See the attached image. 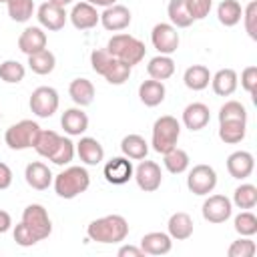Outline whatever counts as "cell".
<instances>
[{
    "instance_id": "1",
    "label": "cell",
    "mask_w": 257,
    "mask_h": 257,
    "mask_svg": "<svg viewBox=\"0 0 257 257\" xmlns=\"http://www.w3.org/2000/svg\"><path fill=\"white\" fill-rule=\"evenodd\" d=\"M86 235L96 243H120L128 235V223L122 215H104L88 223Z\"/></svg>"
},
{
    "instance_id": "2",
    "label": "cell",
    "mask_w": 257,
    "mask_h": 257,
    "mask_svg": "<svg viewBox=\"0 0 257 257\" xmlns=\"http://www.w3.org/2000/svg\"><path fill=\"white\" fill-rule=\"evenodd\" d=\"M90 187V175L84 167H68L54 177V191L60 199H74Z\"/></svg>"
},
{
    "instance_id": "3",
    "label": "cell",
    "mask_w": 257,
    "mask_h": 257,
    "mask_svg": "<svg viewBox=\"0 0 257 257\" xmlns=\"http://www.w3.org/2000/svg\"><path fill=\"white\" fill-rule=\"evenodd\" d=\"M106 50H108L110 56H114V58L126 62L128 66L139 64V62L145 58V52H147L145 44H143L139 38L131 36V34H114V36L108 40Z\"/></svg>"
},
{
    "instance_id": "4",
    "label": "cell",
    "mask_w": 257,
    "mask_h": 257,
    "mask_svg": "<svg viewBox=\"0 0 257 257\" xmlns=\"http://www.w3.org/2000/svg\"><path fill=\"white\" fill-rule=\"evenodd\" d=\"M179 137H181V122L171 116V114H165V116H159L153 124V139H151V145L157 153L165 155L167 151L175 149L177 143H179Z\"/></svg>"
},
{
    "instance_id": "5",
    "label": "cell",
    "mask_w": 257,
    "mask_h": 257,
    "mask_svg": "<svg viewBox=\"0 0 257 257\" xmlns=\"http://www.w3.org/2000/svg\"><path fill=\"white\" fill-rule=\"evenodd\" d=\"M38 133H40L38 122L30 120V118H24V120L14 122L12 126L6 128L4 141L12 151H24V149H32L34 147Z\"/></svg>"
},
{
    "instance_id": "6",
    "label": "cell",
    "mask_w": 257,
    "mask_h": 257,
    "mask_svg": "<svg viewBox=\"0 0 257 257\" xmlns=\"http://www.w3.org/2000/svg\"><path fill=\"white\" fill-rule=\"evenodd\" d=\"M28 104H30V110L36 116L48 118V116H52L58 110L60 98H58V92L52 86H38V88L32 90Z\"/></svg>"
},
{
    "instance_id": "7",
    "label": "cell",
    "mask_w": 257,
    "mask_h": 257,
    "mask_svg": "<svg viewBox=\"0 0 257 257\" xmlns=\"http://www.w3.org/2000/svg\"><path fill=\"white\" fill-rule=\"evenodd\" d=\"M22 223L38 237V241L46 239L52 233V221L48 217V211L38 203H32L22 211Z\"/></svg>"
},
{
    "instance_id": "8",
    "label": "cell",
    "mask_w": 257,
    "mask_h": 257,
    "mask_svg": "<svg viewBox=\"0 0 257 257\" xmlns=\"http://www.w3.org/2000/svg\"><path fill=\"white\" fill-rule=\"evenodd\" d=\"M187 187L195 195H209L217 187V173L211 165H195L189 171L187 177Z\"/></svg>"
},
{
    "instance_id": "9",
    "label": "cell",
    "mask_w": 257,
    "mask_h": 257,
    "mask_svg": "<svg viewBox=\"0 0 257 257\" xmlns=\"http://www.w3.org/2000/svg\"><path fill=\"white\" fill-rule=\"evenodd\" d=\"M151 42L159 50V54L171 56L173 52H177L181 38H179V32H177V28L173 24L159 22V24H155V28L151 32Z\"/></svg>"
},
{
    "instance_id": "10",
    "label": "cell",
    "mask_w": 257,
    "mask_h": 257,
    "mask_svg": "<svg viewBox=\"0 0 257 257\" xmlns=\"http://www.w3.org/2000/svg\"><path fill=\"white\" fill-rule=\"evenodd\" d=\"M201 213L209 223H225L233 213V203L225 195H211L205 199Z\"/></svg>"
},
{
    "instance_id": "11",
    "label": "cell",
    "mask_w": 257,
    "mask_h": 257,
    "mask_svg": "<svg viewBox=\"0 0 257 257\" xmlns=\"http://www.w3.org/2000/svg\"><path fill=\"white\" fill-rule=\"evenodd\" d=\"M135 181L139 185V189H143L145 193H153L161 187L163 183V173H161V167L155 163V161H141L139 167L135 169Z\"/></svg>"
},
{
    "instance_id": "12",
    "label": "cell",
    "mask_w": 257,
    "mask_h": 257,
    "mask_svg": "<svg viewBox=\"0 0 257 257\" xmlns=\"http://www.w3.org/2000/svg\"><path fill=\"white\" fill-rule=\"evenodd\" d=\"M36 18H38V22H40L42 28H46V30H60V28H64L68 14H66V10L62 6L52 4V2L46 0L44 4L38 6Z\"/></svg>"
},
{
    "instance_id": "13",
    "label": "cell",
    "mask_w": 257,
    "mask_h": 257,
    "mask_svg": "<svg viewBox=\"0 0 257 257\" xmlns=\"http://www.w3.org/2000/svg\"><path fill=\"white\" fill-rule=\"evenodd\" d=\"M104 179L110 183V185H124L133 179V163L126 159V157H112L106 165H104Z\"/></svg>"
},
{
    "instance_id": "14",
    "label": "cell",
    "mask_w": 257,
    "mask_h": 257,
    "mask_svg": "<svg viewBox=\"0 0 257 257\" xmlns=\"http://www.w3.org/2000/svg\"><path fill=\"white\" fill-rule=\"evenodd\" d=\"M131 10L122 4H112L108 8H104V12L100 14V24L108 30V32H120L124 28H128L131 24Z\"/></svg>"
},
{
    "instance_id": "15",
    "label": "cell",
    "mask_w": 257,
    "mask_h": 257,
    "mask_svg": "<svg viewBox=\"0 0 257 257\" xmlns=\"http://www.w3.org/2000/svg\"><path fill=\"white\" fill-rule=\"evenodd\" d=\"M68 18H70L72 26L78 28V30L94 28V26L100 22V14L96 12V6H92V4H88V2H84V0L72 6Z\"/></svg>"
},
{
    "instance_id": "16",
    "label": "cell",
    "mask_w": 257,
    "mask_h": 257,
    "mask_svg": "<svg viewBox=\"0 0 257 257\" xmlns=\"http://www.w3.org/2000/svg\"><path fill=\"white\" fill-rule=\"evenodd\" d=\"M253 169H255V159L247 151H235L227 157V171L233 179L243 181V179L251 177Z\"/></svg>"
},
{
    "instance_id": "17",
    "label": "cell",
    "mask_w": 257,
    "mask_h": 257,
    "mask_svg": "<svg viewBox=\"0 0 257 257\" xmlns=\"http://www.w3.org/2000/svg\"><path fill=\"white\" fill-rule=\"evenodd\" d=\"M18 48L26 56L44 50L46 48V32L40 26H28V28H24L22 34L18 36Z\"/></svg>"
},
{
    "instance_id": "18",
    "label": "cell",
    "mask_w": 257,
    "mask_h": 257,
    "mask_svg": "<svg viewBox=\"0 0 257 257\" xmlns=\"http://www.w3.org/2000/svg\"><path fill=\"white\" fill-rule=\"evenodd\" d=\"M141 249L145 251V255H167L173 249V239L169 233L153 231V233L143 235Z\"/></svg>"
},
{
    "instance_id": "19",
    "label": "cell",
    "mask_w": 257,
    "mask_h": 257,
    "mask_svg": "<svg viewBox=\"0 0 257 257\" xmlns=\"http://www.w3.org/2000/svg\"><path fill=\"white\" fill-rule=\"evenodd\" d=\"M209 120H211L209 106L203 102H191L183 110V124L189 131H201L209 124Z\"/></svg>"
},
{
    "instance_id": "20",
    "label": "cell",
    "mask_w": 257,
    "mask_h": 257,
    "mask_svg": "<svg viewBox=\"0 0 257 257\" xmlns=\"http://www.w3.org/2000/svg\"><path fill=\"white\" fill-rule=\"evenodd\" d=\"M239 76L233 68H221L211 76V86L217 96H231L237 90Z\"/></svg>"
},
{
    "instance_id": "21",
    "label": "cell",
    "mask_w": 257,
    "mask_h": 257,
    "mask_svg": "<svg viewBox=\"0 0 257 257\" xmlns=\"http://www.w3.org/2000/svg\"><path fill=\"white\" fill-rule=\"evenodd\" d=\"M60 124L64 128L66 135L70 137H80L86 128H88V116L86 112L78 106V108H66L62 112V118H60Z\"/></svg>"
},
{
    "instance_id": "22",
    "label": "cell",
    "mask_w": 257,
    "mask_h": 257,
    "mask_svg": "<svg viewBox=\"0 0 257 257\" xmlns=\"http://www.w3.org/2000/svg\"><path fill=\"white\" fill-rule=\"evenodd\" d=\"M24 179H26L28 187H32V189H36V191H44V189H48L50 183H52V173H50V169H48L44 163L34 161V163H30V165H26Z\"/></svg>"
},
{
    "instance_id": "23",
    "label": "cell",
    "mask_w": 257,
    "mask_h": 257,
    "mask_svg": "<svg viewBox=\"0 0 257 257\" xmlns=\"http://www.w3.org/2000/svg\"><path fill=\"white\" fill-rule=\"evenodd\" d=\"M167 229H169V235L171 239H177V241H185L193 235V219L189 213L185 211H177L169 217V223H167Z\"/></svg>"
},
{
    "instance_id": "24",
    "label": "cell",
    "mask_w": 257,
    "mask_h": 257,
    "mask_svg": "<svg viewBox=\"0 0 257 257\" xmlns=\"http://www.w3.org/2000/svg\"><path fill=\"white\" fill-rule=\"evenodd\" d=\"M76 155L84 165H98L104 159V149L102 145L92 139V137H82L76 143Z\"/></svg>"
},
{
    "instance_id": "25",
    "label": "cell",
    "mask_w": 257,
    "mask_h": 257,
    "mask_svg": "<svg viewBox=\"0 0 257 257\" xmlns=\"http://www.w3.org/2000/svg\"><path fill=\"white\" fill-rule=\"evenodd\" d=\"M165 94H167V88L163 80L151 78V80H143L139 86V98L145 106H159L165 100Z\"/></svg>"
},
{
    "instance_id": "26",
    "label": "cell",
    "mask_w": 257,
    "mask_h": 257,
    "mask_svg": "<svg viewBox=\"0 0 257 257\" xmlns=\"http://www.w3.org/2000/svg\"><path fill=\"white\" fill-rule=\"evenodd\" d=\"M68 94L78 106H88L94 100V84L88 78H74L68 84Z\"/></svg>"
},
{
    "instance_id": "27",
    "label": "cell",
    "mask_w": 257,
    "mask_h": 257,
    "mask_svg": "<svg viewBox=\"0 0 257 257\" xmlns=\"http://www.w3.org/2000/svg\"><path fill=\"white\" fill-rule=\"evenodd\" d=\"M147 72L151 78L155 80H167L175 74V60L167 54H157L149 60L147 64Z\"/></svg>"
},
{
    "instance_id": "28",
    "label": "cell",
    "mask_w": 257,
    "mask_h": 257,
    "mask_svg": "<svg viewBox=\"0 0 257 257\" xmlns=\"http://www.w3.org/2000/svg\"><path fill=\"white\" fill-rule=\"evenodd\" d=\"M120 151L126 159H133V161H143L147 159V153H149V143L141 137V135H126L122 141H120Z\"/></svg>"
},
{
    "instance_id": "29",
    "label": "cell",
    "mask_w": 257,
    "mask_h": 257,
    "mask_svg": "<svg viewBox=\"0 0 257 257\" xmlns=\"http://www.w3.org/2000/svg\"><path fill=\"white\" fill-rule=\"evenodd\" d=\"M183 82H185V86L191 88V90H203V88H207L209 82H211V72H209V68L203 66V64H193V66H189V68L185 70Z\"/></svg>"
},
{
    "instance_id": "30",
    "label": "cell",
    "mask_w": 257,
    "mask_h": 257,
    "mask_svg": "<svg viewBox=\"0 0 257 257\" xmlns=\"http://www.w3.org/2000/svg\"><path fill=\"white\" fill-rule=\"evenodd\" d=\"M247 122L243 120H223L219 122V139L227 145H237L245 139Z\"/></svg>"
},
{
    "instance_id": "31",
    "label": "cell",
    "mask_w": 257,
    "mask_h": 257,
    "mask_svg": "<svg viewBox=\"0 0 257 257\" xmlns=\"http://www.w3.org/2000/svg\"><path fill=\"white\" fill-rule=\"evenodd\" d=\"M167 14H169V20L175 28H187L195 22L191 12H189L187 0H171L167 6Z\"/></svg>"
},
{
    "instance_id": "32",
    "label": "cell",
    "mask_w": 257,
    "mask_h": 257,
    "mask_svg": "<svg viewBox=\"0 0 257 257\" xmlns=\"http://www.w3.org/2000/svg\"><path fill=\"white\" fill-rule=\"evenodd\" d=\"M28 66H30V70L34 74H40V76L50 74L54 70V66H56V56L48 48H44V50L34 52V54L28 56Z\"/></svg>"
},
{
    "instance_id": "33",
    "label": "cell",
    "mask_w": 257,
    "mask_h": 257,
    "mask_svg": "<svg viewBox=\"0 0 257 257\" xmlns=\"http://www.w3.org/2000/svg\"><path fill=\"white\" fill-rule=\"evenodd\" d=\"M243 16V8L237 0H221V4L217 6V18L223 26H235L241 22Z\"/></svg>"
},
{
    "instance_id": "34",
    "label": "cell",
    "mask_w": 257,
    "mask_h": 257,
    "mask_svg": "<svg viewBox=\"0 0 257 257\" xmlns=\"http://www.w3.org/2000/svg\"><path fill=\"white\" fill-rule=\"evenodd\" d=\"M163 157H165V159H163L165 169H167L169 173H173V175H181V173H185V171L189 169V163H191V161H189V155H187V151H183V149H179V147L167 151Z\"/></svg>"
},
{
    "instance_id": "35",
    "label": "cell",
    "mask_w": 257,
    "mask_h": 257,
    "mask_svg": "<svg viewBox=\"0 0 257 257\" xmlns=\"http://www.w3.org/2000/svg\"><path fill=\"white\" fill-rule=\"evenodd\" d=\"M58 143H60V135H58V133H54V131H42V128H40V133H38L36 143H34L32 149H34L40 157L50 159V155L56 151Z\"/></svg>"
},
{
    "instance_id": "36",
    "label": "cell",
    "mask_w": 257,
    "mask_h": 257,
    "mask_svg": "<svg viewBox=\"0 0 257 257\" xmlns=\"http://www.w3.org/2000/svg\"><path fill=\"white\" fill-rule=\"evenodd\" d=\"M233 203H235V207L245 209V211L247 209H253L257 205V187L251 185V183L239 185L235 189V193H233Z\"/></svg>"
},
{
    "instance_id": "37",
    "label": "cell",
    "mask_w": 257,
    "mask_h": 257,
    "mask_svg": "<svg viewBox=\"0 0 257 257\" xmlns=\"http://www.w3.org/2000/svg\"><path fill=\"white\" fill-rule=\"evenodd\" d=\"M131 72H133V66H128L126 62H122V60H118V58H112L110 66L104 70L102 76H104L106 82H110V84H124V82L128 80Z\"/></svg>"
},
{
    "instance_id": "38",
    "label": "cell",
    "mask_w": 257,
    "mask_h": 257,
    "mask_svg": "<svg viewBox=\"0 0 257 257\" xmlns=\"http://www.w3.org/2000/svg\"><path fill=\"white\" fill-rule=\"evenodd\" d=\"M6 6H8V16L14 22H26L34 12L32 0H6Z\"/></svg>"
},
{
    "instance_id": "39",
    "label": "cell",
    "mask_w": 257,
    "mask_h": 257,
    "mask_svg": "<svg viewBox=\"0 0 257 257\" xmlns=\"http://www.w3.org/2000/svg\"><path fill=\"white\" fill-rule=\"evenodd\" d=\"M24 74H26V68L18 60H4L0 64V80L8 84H18L24 78Z\"/></svg>"
},
{
    "instance_id": "40",
    "label": "cell",
    "mask_w": 257,
    "mask_h": 257,
    "mask_svg": "<svg viewBox=\"0 0 257 257\" xmlns=\"http://www.w3.org/2000/svg\"><path fill=\"white\" fill-rule=\"evenodd\" d=\"M233 227L235 231L241 235V237H253L257 233V217L247 209V211H241L235 221H233Z\"/></svg>"
},
{
    "instance_id": "41",
    "label": "cell",
    "mask_w": 257,
    "mask_h": 257,
    "mask_svg": "<svg viewBox=\"0 0 257 257\" xmlns=\"http://www.w3.org/2000/svg\"><path fill=\"white\" fill-rule=\"evenodd\" d=\"M74 143L68 139V137H62L60 135V143H58V147H56V151L50 155V159L48 161H52L54 165H58V167H62V165H68L70 161H72V157H74Z\"/></svg>"
},
{
    "instance_id": "42",
    "label": "cell",
    "mask_w": 257,
    "mask_h": 257,
    "mask_svg": "<svg viewBox=\"0 0 257 257\" xmlns=\"http://www.w3.org/2000/svg\"><path fill=\"white\" fill-rule=\"evenodd\" d=\"M223 120H243L247 122V110L239 100H227L219 108V122Z\"/></svg>"
},
{
    "instance_id": "43",
    "label": "cell",
    "mask_w": 257,
    "mask_h": 257,
    "mask_svg": "<svg viewBox=\"0 0 257 257\" xmlns=\"http://www.w3.org/2000/svg\"><path fill=\"white\" fill-rule=\"evenodd\" d=\"M257 251V245L251 237H241L237 241H233L227 249V255L229 257H253Z\"/></svg>"
},
{
    "instance_id": "44",
    "label": "cell",
    "mask_w": 257,
    "mask_h": 257,
    "mask_svg": "<svg viewBox=\"0 0 257 257\" xmlns=\"http://www.w3.org/2000/svg\"><path fill=\"white\" fill-rule=\"evenodd\" d=\"M112 58H114V56H110L106 48H96V50H92V54H90L92 70H94L96 74H100V76H102V74H104V70L110 66Z\"/></svg>"
},
{
    "instance_id": "45",
    "label": "cell",
    "mask_w": 257,
    "mask_h": 257,
    "mask_svg": "<svg viewBox=\"0 0 257 257\" xmlns=\"http://www.w3.org/2000/svg\"><path fill=\"white\" fill-rule=\"evenodd\" d=\"M243 22H245V30H247V34L255 40L257 38V26H255V20H257V2L253 0V2H249L245 8H243Z\"/></svg>"
},
{
    "instance_id": "46",
    "label": "cell",
    "mask_w": 257,
    "mask_h": 257,
    "mask_svg": "<svg viewBox=\"0 0 257 257\" xmlns=\"http://www.w3.org/2000/svg\"><path fill=\"white\" fill-rule=\"evenodd\" d=\"M14 241L20 245V247H32L38 243V237L20 221L16 227H14Z\"/></svg>"
},
{
    "instance_id": "47",
    "label": "cell",
    "mask_w": 257,
    "mask_h": 257,
    "mask_svg": "<svg viewBox=\"0 0 257 257\" xmlns=\"http://www.w3.org/2000/svg\"><path fill=\"white\" fill-rule=\"evenodd\" d=\"M187 6H189L193 20H203L205 16H209L213 0H187Z\"/></svg>"
},
{
    "instance_id": "48",
    "label": "cell",
    "mask_w": 257,
    "mask_h": 257,
    "mask_svg": "<svg viewBox=\"0 0 257 257\" xmlns=\"http://www.w3.org/2000/svg\"><path fill=\"white\" fill-rule=\"evenodd\" d=\"M241 86L251 96H255V90H257V66H247L241 72Z\"/></svg>"
},
{
    "instance_id": "49",
    "label": "cell",
    "mask_w": 257,
    "mask_h": 257,
    "mask_svg": "<svg viewBox=\"0 0 257 257\" xmlns=\"http://www.w3.org/2000/svg\"><path fill=\"white\" fill-rule=\"evenodd\" d=\"M12 185V169L0 161V191L8 189Z\"/></svg>"
},
{
    "instance_id": "50",
    "label": "cell",
    "mask_w": 257,
    "mask_h": 257,
    "mask_svg": "<svg viewBox=\"0 0 257 257\" xmlns=\"http://www.w3.org/2000/svg\"><path fill=\"white\" fill-rule=\"evenodd\" d=\"M118 257H145V251L135 245H122L118 249Z\"/></svg>"
},
{
    "instance_id": "51",
    "label": "cell",
    "mask_w": 257,
    "mask_h": 257,
    "mask_svg": "<svg viewBox=\"0 0 257 257\" xmlns=\"http://www.w3.org/2000/svg\"><path fill=\"white\" fill-rule=\"evenodd\" d=\"M10 227H12V217H10V213L4 211V209H0V233H6Z\"/></svg>"
},
{
    "instance_id": "52",
    "label": "cell",
    "mask_w": 257,
    "mask_h": 257,
    "mask_svg": "<svg viewBox=\"0 0 257 257\" xmlns=\"http://www.w3.org/2000/svg\"><path fill=\"white\" fill-rule=\"evenodd\" d=\"M84 2H88V4H92V6H102V8H108V6L116 4L118 0H84Z\"/></svg>"
},
{
    "instance_id": "53",
    "label": "cell",
    "mask_w": 257,
    "mask_h": 257,
    "mask_svg": "<svg viewBox=\"0 0 257 257\" xmlns=\"http://www.w3.org/2000/svg\"><path fill=\"white\" fill-rule=\"evenodd\" d=\"M48 2H52V4H58V6H68V4H72V0H48Z\"/></svg>"
},
{
    "instance_id": "54",
    "label": "cell",
    "mask_w": 257,
    "mask_h": 257,
    "mask_svg": "<svg viewBox=\"0 0 257 257\" xmlns=\"http://www.w3.org/2000/svg\"><path fill=\"white\" fill-rule=\"evenodd\" d=\"M0 2H4V4H6V0H0Z\"/></svg>"
},
{
    "instance_id": "55",
    "label": "cell",
    "mask_w": 257,
    "mask_h": 257,
    "mask_svg": "<svg viewBox=\"0 0 257 257\" xmlns=\"http://www.w3.org/2000/svg\"><path fill=\"white\" fill-rule=\"evenodd\" d=\"M0 118H2V112H0Z\"/></svg>"
}]
</instances>
